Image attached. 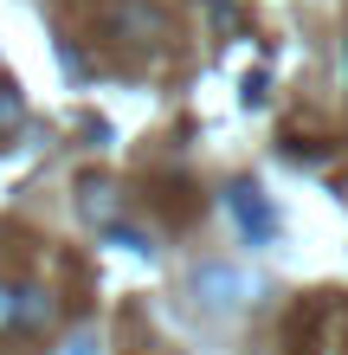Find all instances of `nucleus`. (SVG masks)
<instances>
[{
    "mask_svg": "<svg viewBox=\"0 0 348 355\" xmlns=\"http://www.w3.org/2000/svg\"><path fill=\"white\" fill-rule=\"evenodd\" d=\"M187 291H194L200 310H213V317H226V310H245V304H252V278H245L239 265H200L194 278H187Z\"/></svg>",
    "mask_w": 348,
    "mask_h": 355,
    "instance_id": "f257e3e1",
    "label": "nucleus"
},
{
    "mask_svg": "<svg viewBox=\"0 0 348 355\" xmlns=\"http://www.w3.org/2000/svg\"><path fill=\"white\" fill-rule=\"evenodd\" d=\"M226 214L239 220V233L252 239V245H271V239H277V214L264 207L258 181H232V187H226Z\"/></svg>",
    "mask_w": 348,
    "mask_h": 355,
    "instance_id": "f03ea898",
    "label": "nucleus"
},
{
    "mask_svg": "<svg viewBox=\"0 0 348 355\" xmlns=\"http://www.w3.org/2000/svg\"><path fill=\"white\" fill-rule=\"evenodd\" d=\"M58 323V304L46 284H19V304H13V336H46Z\"/></svg>",
    "mask_w": 348,
    "mask_h": 355,
    "instance_id": "7ed1b4c3",
    "label": "nucleus"
},
{
    "mask_svg": "<svg viewBox=\"0 0 348 355\" xmlns=\"http://www.w3.org/2000/svg\"><path fill=\"white\" fill-rule=\"evenodd\" d=\"M110 33L129 39V46H149V39H161V13L149 7V0H116L110 7Z\"/></svg>",
    "mask_w": 348,
    "mask_h": 355,
    "instance_id": "20e7f679",
    "label": "nucleus"
},
{
    "mask_svg": "<svg viewBox=\"0 0 348 355\" xmlns=\"http://www.w3.org/2000/svg\"><path fill=\"white\" fill-rule=\"evenodd\" d=\"M19 123H26V97H19V85H7V78H0V136L19 130Z\"/></svg>",
    "mask_w": 348,
    "mask_h": 355,
    "instance_id": "39448f33",
    "label": "nucleus"
},
{
    "mask_svg": "<svg viewBox=\"0 0 348 355\" xmlns=\"http://www.w3.org/2000/svg\"><path fill=\"white\" fill-rule=\"evenodd\" d=\"M104 239H110V245H122V252H155V239L142 233V226H122V220H110V226H104Z\"/></svg>",
    "mask_w": 348,
    "mask_h": 355,
    "instance_id": "423d86ee",
    "label": "nucleus"
},
{
    "mask_svg": "<svg viewBox=\"0 0 348 355\" xmlns=\"http://www.w3.org/2000/svg\"><path fill=\"white\" fill-rule=\"evenodd\" d=\"M110 207H116V200H110V187H97V181H91V187H84V214L110 226Z\"/></svg>",
    "mask_w": 348,
    "mask_h": 355,
    "instance_id": "0eeeda50",
    "label": "nucleus"
},
{
    "mask_svg": "<svg viewBox=\"0 0 348 355\" xmlns=\"http://www.w3.org/2000/svg\"><path fill=\"white\" fill-rule=\"evenodd\" d=\"M13 304H19V284L0 278V336H13Z\"/></svg>",
    "mask_w": 348,
    "mask_h": 355,
    "instance_id": "6e6552de",
    "label": "nucleus"
}]
</instances>
